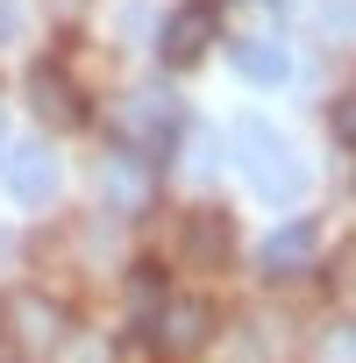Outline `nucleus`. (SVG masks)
I'll return each mask as SVG.
<instances>
[{"mask_svg":"<svg viewBox=\"0 0 356 363\" xmlns=\"http://www.w3.org/2000/svg\"><path fill=\"white\" fill-rule=\"evenodd\" d=\"M235 164L250 171V186H257L264 200H278V207H292L299 186H306V171H299L292 143H285L271 121H243V128H235Z\"/></svg>","mask_w":356,"mask_h":363,"instance_id":"f257e3e1","label":"nucleus"},{"mask_svg":"<svg viewBox=\"0 0 356 363\" xmlns=\"http://www.w3.org/2000/svg\"><path fill=\"white\" fill-rule=\"evenodd\" d=\"M114 128H121L128 157H143V164H150V157H164L178 135H186V114H178V100H171V93H157V86H150V93H128V100H121V121H114Z\"/></svg>","mask_w":356,"mask_h":363,"instance_id":"f03ea898","label":"nucleus"},{"mask_svg":"<svg viewBox=\"0 0 356 363\" xmlns=\"http://www.w3.org/2000/svg\"><path fill=\"white\" fill-rule=\"evenodd\" d=\"M0 320H8V342H15L22 356H57L65 335H72V320H65V306H57L50 292H8Z\"/></svg>","mask_w":356,"mask_h":363,"instance_id":"7ed1b4c3","label":"nucleus"},{"mask_svg":"<svg viewBox=\"0 0 356 363\" xmlns=\"http://www.w3.org/2000/svg\"><path fill=\"white\" fill-rule=\"evenodd\" d=\"M207 43H214V0H186V8H171V22L157 36V57L171 72H193L207 57Z\"/></svg>","mask_w":356,"mask_h":363,"instance_id":"20e7f679","label":"nucleus"},{"mask_svg":"<svg viewBox=\"0 0 356 363\" xmlns=\"http://www.w3.org/2000/svg\"><path fill=\"white\" fill-rule=\"evenodd\" d=\"M29 114L43 128H86V93L65 79V65H29Z\"/></svg>","mask_w":356,"mask_h":363,"instance_id":"39448f33","label":"nucleus"},{"mask_svg":"<svg viewBox=\"0 0 356 363\" xmlns=\"http://www.w3.org/2000/svg\"><path fill=\"white\" fill-rule=\"evenodd\" d=\"M0 178H8V193L22 207H43L57 193V157L50 143H15V150H0Z\"/></svg>","mask_w":356,"mask_h":363,"instance_id":"423d86ee","label":"nucleus"},{"mask_svg":"<svg viewBox=\"0 0 356 363\" xmlns=\"http://www.w3.org/2000/svg\"><path fill=\"white\" fill-rule=\"evenodd\" d=\"M150 342H157L164 356H200V342H207V306L186 299V292H171V299L150 313Z\"/></svg>","mask_w":356,"mask_h":363,"instance_id":"0eeeda50","label":"nucleus"},{"mask_svg":"<svg viewBox=\"0 0 356 363\" xmlns=\"http://www.w3.org/2000/svg\"><path fill=\"white\" fill-rule=\"evenodd\" d=\"M313 257H321V228H313V221H285V228H271L264 250H257V264H264L271 278H292V271H306Z\"/></svg>","mask_w":356,"mask_h":363,"instance_id":"6e6552de","label":"nucleus"},{"mask_svg":"<svg viewBox=\"0 0 356 363\" xmlns=\"http://www.w3.org/2000/svg\"><path fill=\"white\" fill-rule=\"evenodd\" d=\"M100 193L121 207V214H135V207H150V193H157V178H150V164L143 157H128V150H114L107 164H100Z\"/></svg>","mask_w":356,"mask_h":363,"instance_id":"1a4fd4ad","label":"nucleus"},{"mask_svg":"<svg viewBox=\"0 0 356 363\" xmlns=\"http://www.w3.org/2000/svg\"><path fill=\"white\" fill-rule=\"evenodd\" d=\"M235 79H250V86H285L292 65H285L278 43H235Z\"/></svg>","mask_w":356,"mask_h":363,"instance_id":"9d476101","label":"nucleus"},{"mask_svg":"<svg viewBox=\"0 0 356 363\" xmlns=\"http://www.w3.org/2000/svg\"><path fill=\"white\" fill-rule=\"evenodd\" d=\"M186 242H193V257L221 264V257H228V221H221V214H193V221H186Z\"/></svg>","mask_w":356,"mask_h":363,"instance_id":"9b49d317","label":"nucleus"},{"mask_svg":"<svg viewBox=\"0 0 356 363\" xmlns=\"http://www.w3.org/2000/svg\"><path fill=\"white\" fill-rule=\"evenodd\" d=\"M313 363H356V320H328L313 342Z\"/></svg>","mask_w":356,"mask_h":363,"instance_id":"f8f14e48","label":"nucleus"},{"mask_svg":"<svg viewBox=\"0 0 356 363\" xmlns=\"http://www.w3.org/2000/svg\"><path fill=\"white\" fill-rule=\"evenodd\" d=\"M335 128H342V135H349V143H356V86H349V93H342V107H335Z\"/></svg>","mask_w":356,"mask_h":363,"instance_id":"ddd939ff","label":"nucleus"},{"mask_svg":"<svg viewBox=\"0 0 356 363\" xmlns=\"http://www.w3.org/2000/svg\"><path fill=\"white\" fill-rule=\"evenodd\" d=\"M328 22L335 29H356V0H328Z\"/></svg>","mask_w":356,"mask_h":363,"instance_id":"4468645a","label":"nucleus"},{"mask_svg":"<svg viewBox=\"0 0 356 363\" xmlns=\"http://www.w3.org/2000/svg\"><path fill=\"white\" fill-rule=\"evenodd\" d=\"M15 36V8H8V0H0V43H8Z\"/></svg>","mask_w":356,"mask_h":363,"instance_id":"2eb2a0df","label":"nucleus"}]
</instances>
